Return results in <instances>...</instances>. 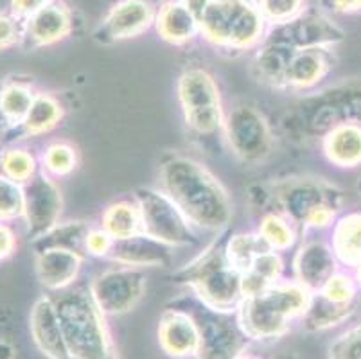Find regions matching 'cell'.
Listing matches in <instances>:
<instances>
[{
  "mask_svg": "<svg viewBox=\"0 0 361 359\" xmlns=\"http://www.w3.org/2000/svg\"><path fill=\"white\" fill-rule=\"evenodd\" d=\"M259 236L264 239L271 250H286L295 243V233L286 219L277 214L266 216L259 229Z\"/></svg>",
  "mask_w": 361,
  "mask_h": 359,
  "instance_id": "d590c367",
  "label": "cell"
},
{
  "mask_svg": "<svg viewBox=\"0 0 361 359\" xmlns=\"http://www.w3.org/2000/svg\"><path fill=\"white\" fill-rule=\"evenodd\" d=\"M110 255L121 264L133 268L167 266L171 262V246L142 232L114 243Z\"/></svg>",
  "mask_w": 361,
  "mask_h": 359,
  "instance_id": "d6986e66",
  "label": "cell"
},
{
  "mask_svg": "<svg viewBox=\"0 0 361 359\" xmlns=\"http://www.w3.org/2000/svg\"><path fill=\"white\" fill-rule=\"evenodd\" d=\"M333 9L338 13L361 11V0H331Z\"/></svg>",
  "mask_w": 361,
  "mask_h": 359,
  "instance_id": "bcb514c9",
  "label": "cell"
},
{
  "mask_svg": "<svg viewBox=\"0 0 361 359\" xmlns=\"http://www.w3.org/2000/svg\"><path fill=\"white\" fill-rule=\"evenodd\" d=\"M282 272V261L274 250L261 253L250 266V269L243 275V295L252 296L264 291L277 282Z\"/></svg>",
  "mask_w": 361,
  "mask_h": 359,
  "instance_id": "83f0119b",
  "label": "cell"
},
{
  "mask_svg": "<svg viewBox=\"0 0 361 359\" xmlns=\"http://www.w3.org/2000/svg\"><path fill=\"white\" fill-rule=\"evenodd\" d=\"M310 289L298 282H282L257 295L246 296L241 305V331L254 340L279 338L293 318L310 308Z\"/></svg>",
  "mask_w": 361,
  "mask_h": 359,
  "instance_id": "3957f363",
  "label": "cell"
},
{
  "mask_svg": "<svg viewBox=\"0 0 361 359\" xmlns=\"http://www.w3.org/2000/svg\"><path fill=\"white\" fill-rule=\"evenodd\" d=\"M266 24L282 25L304 11V0H255Z\"/></svg>",
  "mask_w": 361,
  "mask_h": 359,
  "instance_id": "e575fe53",
  "label": "cell"
},
{
  "mask_svg": "<svg viewBox=\"0 0 361 359\" xmlns=\"http://www.w3.org/2000/svg\"><path fill=\"white\" fill-rule=\"evenodd\" d=\"M54 302L72 359H117L99 305L92 293L75 289Z\"/></svg>",
  "mask_w": 361,
  "mask_h": 359,
  "instance_id": "7a4b0ae2",
  "label": "cell"
},
{
  "mask_svg": "<svg viewBox=\"0 0 361 359\" xmlns=\"http://www.w3.org/2000/svg\"><path fill=\"white\" fill-rule=\"evenodd\" d=\"M178 99L187 126L198 133H212L221 126L223 110L218 85L203 68H187L178 81Z\"/></svg>",
  "mask_w": 361,
  "mask_h": 359,
  "instance_id": "52a82bcc",
  "label": "cell"
},
{
  "mask_svg": "<svg viewBox=\"0 0 361 359\" xmlns=\"http://www.w3.org/2000/svg\"><path fill=\"white\" fill-rule=\"evenodd\" d=\"M262 18L255 0H209L200 16V32L216 47H254L264 35Z\"/></svg>",
  "mask_w": 361,
  "mask_h": 359,
  "instance_id": "277c9868",
  "label": "cell"
},
{
  "mask_svg": "<svg viewBox=\"0 0 361 359\" xmlns=\"http://www.w3.org/2000/svg\"><path fill=\"white\" fill-rule=\"evenodd\" d=\"M15 358V348L6 341H0V359H13Z\"/></svg>",
  "mask_w": 361,
  "mask_h": 359,
  "instance_id": "c3c4849f",
  "label": "cell"
},
{
  "mask_svg": "<svg viewBox=\"0 0 361 359\" xmlns=\"http://www.w3.org/2000/svg\"><path fill=\"white\" fill-rule=\"evenodd\" d=\"M277 197L284 212L298 223H306L318 207L336 210L341 205L340 190L322 180H290L279 189Z\"/></svg>",
  "mask_w": 361,
  "mask_h": 359,
  "instance_id": "5bb4252c",
  "label": "cell"
},
{
  "mask_svg": "<svg viewBox=\"0 0 361 359\" xmlns=\"http://www.w3.org/2000/svg\"><path fill=\"white\" fill-rule=\"evenodd\" d=\"M295 273L298 284L307 289L324 288L334 275V257L331 250L322 243H310L302 246L295 259Z\"/></svg>",
  "mask_w": 361,
  "mask_h": 359,
  "instance_id": "7402d4cb",
  "label": "cell"
},
{
  "mask_svg": "<svg viewBox=\"0 0 361 359\" xmlns=\"http://www.w3.org/2000/svg\"><path fill=\"white\" fill-rule=\"evenodd\" d=\"M226 137L245 162H261L271 151V133L264 117L250 104H238L226 121Z\"/></svg>",
  "mask_w": 361,
  "mask_h": 359,
  "instance_id": "9c48e42d",
  "label": "cell"
},
{
  "mask_svg": "<svg viewBox=\"0 0 361 359\" xmlns=\"http://www.w3.org/2000/svg\"><path fill=\"white\" fill-rule=\"evenodd\" d=\"M146 289L139 268H114L101 273L92 284V296L104 315H123L135 308Z\"/></svg>",
  "mask_w": 361,
  "mask_h": 359,
  "instance_id": "30bf717a",
  "label": "cell"
},
{
  "mask_svg": "<svg viewBox=\"0 0 361 359\" xmlns=\"http://www.w3.org/2000/svg\"><path fill=\"white\" fill-rule=\"evenodd\" d=\"M293 52V49L286 45L266 42L264 47L257 52L254 59V71L257 78L275 87L286 85V72Z\"/></svg>",
  "mask_w": 361,
  "mask_h": 359,
  "instance_id": "d4e9b609",
  "label": "cell"
},
{
  "mask_svg": "<svg viewBox=\"0 0 361 359\" xmlns=\"http://www.w3.org/2000/svg\"><path fill=\"white\" fill-rule=\"evenodd\" d=\"M333 246L336 255L343 262L360 264L361 262V214H350L343 217L334 229Z\"/></svg>",
  "mask_w": 361,
  "mask_h": 359,
  "instance_id": "f546056e",
  "label": "cell"
},
{
  "mask_svg": "<svg viewBox=\"0 0 361 359\" xmlns=\"http://www.w3.org/2000/svg\"><path fill=\"white\" fill-rule=\"evenodd\" d=\"M31 85L25 81H11L0 88V117L8 126H22L35 101Z\"/></svg>",
  "mask_w": 361,
  "mask_h": 359,
  "instance_id": "484cf974",
  "label": "cell"
},
{
  "mask_svg": "<svg viewBox=\"0 0 361 359\" xmlns=\"http://www.w3.org/2000/svg\"><path fill=\"white\" fill-rule=\"evenodd\" d=\"M333 216H334V209H331V207H318V209H314L313 212L307 216L306 225L307 226H326V225H329L331 219H333Z\"/></svg>",
  "mask_w": 361,
  "mask_h": 359,
  "instance_id": "f6af8a7d",
  "label": "cell"
},
{
  "mask_svg": "<svg viewBox=\"0 0 361 359\" xmlns=\"http://www.w3.org/2000/svg\"><path fill=\"white\" fill-rule=\"evenodd\" d=\"M75 162H78L75 150L68 144H52L44 153V169H47V173L56 174V176H65V174L72 173Z\"/></svg>",
  "mask_w": 361,
  "mask_h": 359,
  "instance_id": "74e56055",
  "label": "cell"
},
{
  "mask_svg": "<svg viewBox=\"0 0 361 359\" xmlns=\"http://www.w3.org/2000/svg\"><path fill=\"white\" fill-rule=\"evenodd\" d=\"M15 246L16 239L15 236H13V232L8 226L0 223V261L8 259V257L15 252Z\"/></svg>",
  "mask_w": 361,
  "mask_h": 359,
  "instance_id": "ee69618b",
  "label": "cell"
},
{
  "mask_svg": "<svg viewBox=\"0 0 361 359\" xmlns=\"http://www.w3.org/2000/svg\"><path fill=\"white\" fill-rule=\"evenodd\" d=\"M63 117L60 103L51 94L35 95L27 117L22 123V128L27 135H42L51 131Z\"/></svg>",
  "mask_w": 361,
  "mask_h": 359,
  "instance_id": "4dcf8cb0",
  "label": "cell"
},
{
  "mask_svg": "<svg viewBox=\"0 0 361 359\" xmlns=\"http://www.w3.org/2000/svg\"><path fill=\"white\" fill-rule=\"evenodd\" d=\"M159 341L160 347L175 358L196 354L200 347L198 324L187 312L167 311L159 325Z\"/></svg>",
  "mask_w": 361,
  "mask_h": 359,
  "instance_id": "ac0fdd59",
  "label": "cell"
},
{
  "mask_svg": "<svg viewBox=\"0 0 361 359\" xmlns=\"http://www.w3.org/2000/svg\"><path fill=\"white\" fill-rule=\"evenodd\" d=\"M88 232H90V229L81 221L63 223V225H56L44 236L36 237L32 246H35L36 252L47 248H63L80 253L81 246H85Z\"/></svg>",
  "mask_w": 361,
  "mask_h": 359,
  "instance_id": "f1b7e54d",
  "label": "cell"
},
{
  "mask_svg": "<svg viewBox=\"0 0 361 359\" xmlns=\"http://www.w3.org/2000/svg\"><path fill=\"white\" fill-rule=\"evenodd\" d=\"M300 123L310 135H327L334 128L361 126V83H347L300 103Z\"/></svg>",
  "mask_w": 361,
  "mask_h": 359,
  "instance_id": "5b68a950",
  "label": "cell"
},
{
  "mask_svg": "<svg viewBox=\"0 0 361 359\" xmlns=\"http://www.w3.org/2000/svg\"><path fill=\"white\" fill-rule=\"evenodd\" d=\"M164 193L173 200L183 216L205 230H219L232 214L225 189L209 171L192 158L173 154L160 167Z\"/></svg>",
  "mask_w": 361,
  "mask_h": 359,
  "instance_id": "6da1fadb",
  "label": "cell"
},
{
  "mask_svg": "<svg viewBox=\"0 0 361 359\" xmlns=\"http://www.w3.org/2000/svg\"><path fill=\"white\" fill-rule=\"evenodd\" d=\"M49 2L51 0H9V8H11L9 13L18 20H22V22H25L35 13L40 11L45 4H49Z\"/></svg>",
  "mask_w": 361,
  "mask_h": 359,
  "instance_id": "7bdbcfd3",
  "label": "cell"
},
{
  "mask_svg": "<svg viewBox=\"0 0 361 359\" xmlns=\"http://www.w3.org/2000/svg\"><path fill=\"white\" fill-rule=\"evenodd\" d=\"M270 245L262 239L261 236H250V233H241V236L232 237L228 246H226V259L238 269L241 275H245L254 261L261 253L268 252Z\"/></svg>",
  "mask_w": 361,
  "mask_h": 359,
  "instance_id": "1f68e13d",
  "label": "cell"
},
{
  "mask_svg": "<svg viewBox=\"0 0 361 359\" xmlns=\"http://www.w3.org/2000/svg\"><path fill=\"white\" fill-rule=\"evenodd\" d=\"M31 334L36 347L49 359H72L65 343L56 305L51 298H42L32 308Z\"/></svg>",
  "mask_w": 361,
  "mask_h": 359,
  "instance_id": "e0dca14e",
  "label": "cell"
},
{
  "mask_svg": "<svg viewBox=\"0 0 361 359\" xmlns=\"http://www.w3.org/2000/svg\"><path fill=\"white\" fill-rule=\"evenodd\" d=\"M155 20L157 8L151 0H119L101 20L96 38L103 44L135 38L155 24Z\"/></svg>",
  "mask_w": 361,
  "mask_h": 359,
  "instance_id": "4fadbf2b",
  "label": "cell"
},
{
  "mask_svg": "<svg viewBox=\"0 0 361 359\" xmlns=\"http://www.w3.org/2000/svg\"><path fill=\"white\" fill-rule=\"evenodd\" d=\"M360 282H361V262H360Z\"/></svg>",
  "mask_w": 361,
  "mask_h": 359,
  "instance_id": "f907efd6",
  "label": "cell"
},
{
  "mask_svg": "<svg viewBox=\"0 0 361 359\" xmlns=\"http://www.w3.org/2000/svg\"><path fill=\"white\" fill-rule=\"evenodd\" d=\"M72 28L71 9L61 2H49L24 22V39L31 47H47L67 38Z\"/></svg>",
  "mask_w": 361,
  "mask_h": 359,
  "instance_id": "2e32d148",
  "label": "cell"
},
{
  "mask_svg": "<svg viewBox=\"0 0 361 359\" xmlns=\"http://www.w3.org/2000/svg\"><path fill=\"white\" fill-rule=\"evenodd\" d=\"M142 232L169 246H187L196 241L189 219L166 193L140 189L137 193Z\"/></svg>",
  "mask_w": 361,
  "mask_h": 359,
  "instance_id": "ba28073f",
  "label": "cell"
},
{
  "mask_svg": "<svg viewBox=\"0 0 361 359\" xmlns=\"http://www.w3.org/2000/svg\"><path fill=\"white\" fill-rule=\"evenodd\" d=\"M360 193H361V178H360Z\"/></svg>",
  "mask_w": 361,
  "mask_h": 359,
  "instance_id": "816d5d0a",
  "label": "cell"
},
{
  "mask_svg": "<svg viewBox=\"0 0 361 359\" xmlns=\"http://www.w3.org/2000/svg\"><path fill=\"white\" fill-rule=\"evenodd\" d=\"M331 359H361V325L341 336L331 347Z\"/></svg>",
  "mask_w": 361,
  "mask_h": 359,
  "instance_id": "ab89813d",
  "label": "cell"
},
{
  "mask_svg": "<svg viewBox=\"0 0 361 359\" xmlns=\"http://www.w3.org/2000/svg\"><path fill=\"white\" fill-rule=\"evenodd\" d=\"M238 359H261V358H255V355H239Z\"/></svg>",
  "mask_w": 361,
  "mask_h": 359,
  "instance_id": "681fc988",
  "label": "cell"
},
{
  "mask_svg": "<svg viewBox=\"0 0 361 359\" xmlns=\"http://www.w3.org/2000/svg\"><path fill=\"white\" fill-rule=\"evenodd\" d=\"M157 31L160 38L173 45L191 42L200 31V20L191 9L180 0H167L157 11Z\"/></svg>",
  "mask_w": 361,
  "mask_h": 359,
  "instance_id": "44dd1931",
  "label": "cell"
},
{
  "mask_svg": "<svg viewBox=\"0 0 361 359\" xmlns=\"http://www.w3.org/2000/svg\"><path fill=\"white\" fill-rule=\"evenodd\" d=\"M0 173L16 183H27L36 174V160L25 150H9L0 157Z\"/></svg>",
  "mask_w": 361,
  "mask_h": 359,
  "instance_id": "836d02e7",
  "label": "cell"
},
{
  "mask_svg": "<svg viewBox=\"0 0 361 359\" xmlns=\"http://www.w3.org/2000/svg\"><path fill=\"white\" fill-rule=\"evenodd\" d=\"M81 268L80 253L63 248H47L36 252V273L49 289H63L75 279Z\"/></svg>",
  "mask_w": 361,
  "mask_h": 359,
  "instance_id": "ffe728a7",
  "label": "cell"
},
{
  "mask_svg": "<svg viewBox=\"0 0 361 359\" xmlns=\"http://www.w3.org/2000/svg\"><path fill=\"white\" fill-rule=\"evenodd\" d=\"M203 302L216 311H231L243 296V275L219 250H211L185 272Z\"/></svg>",
  "mask_w": 361,
  "mask_h": 359,
  "instance_id": "8992f818",
  "label": "cell"
},
{
  "mask_svg": "<svg viewBox=\"0 0 361 359\" xmlns=\"http://www.w3.org/2000/svg\"><path fill=\"white\" fill-rule=\"evenodd\" d=\"M180 2L191 9V11L198 16V20H200V16H202L203 9H205L207 4H209V0H180Z\"/></svg>",
  "mask_w": 361,
  "mask_h": 359,
  "instance_id": "7dc6e473",
  "label": "cell"
},
{
  "mask_svg": "<svg viewBox=\"0 0 361 359\" xmlns=\"http://www.w3.org/2000/svg\"><path fill=\"white\" fill-rule=\"evenodd\" d=\"M114 237L106 230H90L85 239V248L92 255H108L114 248Z\"/></svg>",
  "mask_w": 361,
  "mask_h": 359,
  "instance_id": "b9f144b4",
  "label": "cell"
},
{
  "mask_svg": "<svg viewBox=\"0 0 361 359\" xmlns=\"http://www.w3.org/2000/svg\"><path fill=\"white\" fill-rule=\"evenodd\" d=\"M24 216V187L0 174V221Z\"/></svg>",
  "mask_w": 361,
  "mask_h": 359,
  "instance_id": "8d00e7d4",
  "label": "cell"
},
{
  "mask_svg": "<svg viewBox=\"0 0 361 359\" xmlns=\"http://www.w3.org/2000/svg\"><path fill=\"white\" fill-rule=\"evenodd\" d=\"M350 312H353V302L336 304V302L320 295L314 300L311 298L310 308L304 312V324L311 331H318V329H326L331 327V325L340 324L341 320H345Z\"/></svg>",
  "mask_w": 361,
  "mask_h": 359,
  "instance_id": "d6a6232c",
  "label": "cell"
},
{
  "mask_svg": "<svg viewBox=\"0 0 361 359\" xmlns=\"http://www.w3.org/2000/svg\"><path fill=\"white\" fill-rule=\"evenodd\" d=\"M103 230L114 237V241L142 233V217L139 207L130 202H117L110 205L103 214Z\"/></svg>",
  "mask_w": 361,
  "mask_h": 359,
  "instance_id": "4316f807",
  "label": "cell"
},
{
  "mask_svg": "<svg viewBox=\"0 0 361 359\" xmlns=\"http://www.w3.org/2000/svg\"><path fill=\"white\" fill-rule=\"evenodd\" d=\"M326 154L336 166L353 167L361 162V126L345 124L326 135Z\"/></svg>",
  "mask_w": 361,
  "mask_h": 359,
  "instance_id": "cb8c5ba5",
  "label": "cell"
},
{
  "mask_svg": "<svg viewBox=\"0 0 361 359\" xmlns=\"http://www.w3.org/2000/svg\"><path fill=\"white\" fill-rule=\"evenodd\" d=\"M322 295L336 304H349L354 296L353 282L343 275H333L322 288Z\"/></svg>",
  "mask_w": 361,
  "mask_h": 359,
  "instance_id": "60d3db41",
  "label": "cell"
},
{
  "mask_svg": "<svg viewBox=\"0 0 361 359\" xmlns=\"http://www.w3.org/2000/svg\"><path fill=\"white\" fill-rule=\"evenodd\" d=\"M24 39V22L11 13H0V51L15 47Z\"/></svg>",
  "mask_w": 361,
  "mask_h": 359,
  "instance_id": "f35d334b",
  "label": "cell"
},
{
  "mask_svg": "<svg viewBox=\"0 0 361 359\" xmlns=\"http://www.w3.org/2000/svg\"><path fill=\"white\" fill-rule=\"evenodd\" d=\"M341 39H343V31L333 20L317 11H302L286 24L275 25V31L271 32L268 42L300 51V49H327Z\"/></svg>",
  "mask_w": 361,
  "mask_h": 359,
  "instance_id": "8fae6325",
  "label": "cell"
},
{
  "mask_svg": "<svg viewBox=\"0 0 361 359\" xmlns=\"http://www.w3.org/2000/svg\"><path fill=\"white\" fill-rule=\"evenodd\" d=\"M200 329L198 359H238L245 347V332H239L223 311L209 308L202 320L196 322Z\"/></svg>",
  "mask_w": 361,
  "mask_h": 359,
  "instance_id": "9a60e30c",
  "label": "cell"
},
{
  "mask_svg": "<svg viewBox=\"0 0 361 359\" xmlns=\"http://www.w3.org/2000/svg\"><path fill=\"white\" fill-rule=\"evenodd\" d=\"M61 194L45 171H38L24 187V217L32 239L44 236L58 225L61 214Z\"/></svg>",
  "mask_w": 361,
  "mask_h": 359,
  "instance_id": "7c38bea8",
  "label": "cell"
},
{
  "mask_svg": "<svg viewBox=\"0 0 361 359\" xmlns=\"http://www.w3.org/2000/svg\"><path fill=\"white\" fill-rule=\"evenodd\" d=\"M329 71L327 49H300L291 56L286 72V85L295 88H307L318 83Z\"/></svg>",
  "mask_w": 361,
  "mask_h": 359,
  "instance_id": "603a6c76",
  "label": "cell"
}]
</instances>
